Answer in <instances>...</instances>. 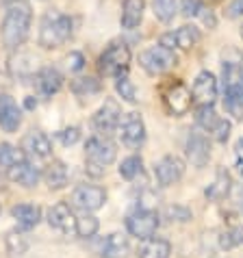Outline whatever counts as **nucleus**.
Here are the masks:
<instances>
[{
    "label": "nucleus",
    "mask_w": 243,
    "mask_h": 258,
    "mask_svg": "<svg viewBox=\"0 0 243 258\" xmlns=\"http://www.w3.org/2000/svg\"><path fill=\"white\" fill-rule=\"evenodd\" d=\"M48 224L52 228H56L59 232H63V234L76 232V217H74L72 209H70L66 202L54 204L52 209L48 211Z\"/></svg>",
    "instance_id": "nucleus-15"
},
{
    "label": "nucleus",
    "mask_w": 243,
    "mask_h": 258,
    "mask_svg": "<svg viewBox=\"0 0 243 258\" xmlns=\"http://www.w3.org/2000/svg\"><path fill=\"white\" fill-rule=\"evenodd\" d=\"M122 124V109L113 98L104 100V104L98 109L94 115V128L100 135H111Z\"/></svg>",
    "instance_id": "nucleus-11"
},
{
    "label": "nucleus",
    "mask_w": 243,
    "mask_h": 258,
    "mask_svg": "<svg viewBox=\"0 0 243 258\" xmlns=\"http://www.w3.org/2000/svg\"><path fill=\"white\" fill-rule=\"evenodd\" d=\"M152 9H154L156 20H161V22L167 24L176 16V0H154Z\"/></svg>",
    "instance_id": "nucleus-35"
},
{
    "label": "nucleus",
    "mask_w": 243,
    "mask_h": 258,
    "mask_svg": "<svg viewBox=\"0 0 243 258\" xmlns=\"http://www.w3.org/2000/svg\"><path fill=\"white\" fill-rule=\"evenodd\" d=\"M98 228H100V221L91 213H83L81 217H76V234L81 236V239H91V236H96Z\"/></svg>",
    "instance_id": "nucleus-29"
},
{
    "label": "nucleus",
    "mask_w": 243,
    "mask_h": 258,
    "mask_svg": "<svg viewBox=\"0 0 243 258\" xmlns=\"http://www.w3.org/2000/svg\"><path fill=\"white\" fill-rule=\"evenodd\" d=\"M72 91L78 96H85V94H96L100 91V85L96 78H78V81L72 83Z\"/></svg>",
    "instance_id": "nucleus-37"
},
{
    "label": "nucleus",
    "mask_w": 243,
    "mask_h": 258,
    "mask_svg": "<svg viewBox=\"0 0 243 258\" xmlns=\"http://www.w3.org/2000/svg\"><path fill=\"white\" fill-rule=\"evenodd\" d=\"M146 11V0H124L122 5V28L126 31H133L141 24V18H144Z\"/></svg>",
    "instance_id": "nucleus-20"
},
{
    "label": "nucleus",
    "mask_w": 243,
    "mask_h": 258,
    "mask_svg": "<svg viewBox=\"0 0 243 258\" xmlns=\"http://www.w3.org/2000/svg\"><path fill=\"white\" fill-rule=\"evenodd\" d=\"M230 176H228L226 169H217L215 174V180L213 184H209V189H206V198L211 200V202H221L228 193H230Z\"/></svg>",
    "instance_id": "nucleus-24"
},
{
    "label": "nucleus",
    "mask_w": 243,
    "mask_h": 258,
    "mask_svg": "<svg viewBox=\"0 0 243 258\" xmlns=\"http://www.w3.org/2000/svg\"><path fill=\"white\" fill-rule=\"evenodd\" d=\"M241 37H243V26H241Z\"/></svg>",
    "instance_id": "nucleus-47"
},
{
    "label": "nucleus",
    "mask_w": 243,
    "mask_h": 258,
    "mask_svg": "<svg viewBox=\"0 0 243 258\" xmlns=\"http://www.w3.org/2000/svg\"><path fill=\"white\" fill-rule=\"evenodd\" d=\"M226 16L234 20V18H241L243 16V0H232L230 7L226 9Z\"/></svg>",
    "instance_id": "nucleus-42"
},
{
    "label": "nucleus",
    "mask_w": 243,
    "mask_h": 258,
    "mask_svg": "<svg viewBox=\"0 0 243 258\" xmlns=\"http://www.w3.org/2000/svg\"><path fill=\"white\" fill-rule=\"evenodd\" d=\"M20 161H24V150L13 148L11 143H0V167H11Z\"/></svg>",
    "instance_id": "nucleus-34"
},
{
    "label": "nucleus",
    "mask_w": 243,
    "mask_h": 258,
    "mask_svg": "<svg viewBox=\"0 0 243 258\" xmlns=\"http://www.w3.org/2000/svg\"><path fill=\"white\" fill-rule=\"evenodd\" d=\"M174 37H176V48L194 50L200 44V39H202V33H200V28H196L194 24H185L174 33Z\"/></svg>",
    "instance_id": "nucleus-26"
},
{
    "label": "nucleus",
    "mask_w": 243,
    "mask_h": 258,
    "mask_svg": "<svg viewBox=\"0 0 243 258\" xmlns=\"http://www.w3.org/2000/svg\"><path fill=\"white\" fill-rule=\"evenodd\" d=\"M221 85H224V104L226 111L237 119L243 117V72L239 63H224L221 70Z\"/></svg>",
    "instance_id": "nucleus-2"
},
{
    "label": "nucleus",
    "mask_w": 243,
    "mask_h": 258,
    "mask_svg": "<svg viewBox=\"0 0 243 258\" xmlns=\"http://www.w3.org/2000/svg\"><path fill=\"white\" fill-rule=\"evenodd\" d=\"M37 91H39V96L41 98H52L56 91L61 89V85H63V76L56 72L54 68H44L37 74Z\"/></svg>",
    "instance_id": "nucleus-19"
},
{
    "label": "nucleus",
    "mask_w": 243,
    "mask_h": 258,
    "mask_svg": "<svg viewBox=\"0 0 243 258\" xmlns=\"http://www.w3.org/2000/svg\"><path fill=\"white\" fill-rule=\"evenodd\" d=\"M122 143L131 150H139L146 143V124L139 113H126L119 131Z\"/></svg>",
    "instance_id": "nucleus-9"
},
{
    "label": "nucleus",
    "mask_w": 243,
    "mask_h": 258,
    "mask_svg": "<svg viewBox=\"0 0 243 258\" xmlns=\"http://www.w3.org/2000/svg\"><path fill=\"white\" fill-rule=\"evenodd\" d=\"M154 176L161 187H171L185 176V163L174 154H167L154 165Z\"/></svg>",
    "instance_id": "nucleus-10"
},
{
    "label": "nucleus",
    "mask_w": 243,
    "mask_h": 258,
    "mask_svg": "<svg viewBox=\"0 0 243 258\" xmlns=\"http://www.w3.org/2000/svg\"><path fill=\"white\" fill-rule=\"evenodd\" d=\"M171 254V243L161 236H150L139 245V258H169Z\"/></svg>",
    "instance_id": "nucleus-22"
},
{
    "label": "nucleus",
    "mask_w": 243,
    "mask_h": 258,
    "mask_svg": "<svg viewBox=\"0 0 243 258\" xmlns=\"http://www.w3.org/2000/svg\"><path fill=\"white\" fill-rule=\"evenodd\" d=\"M139 66L144 68L150 76H159V74H165V72L176 66V54L174 50H169L165 46H150L148 50L139 54Z\"/></svg>",
    "instance_id": "nucleus-5"
},
{
    "label": "nucleus",
    "mask_w": 243,
    "mask_h": 258,
    "mask_svg": "<svg viewBox=\"0 0 243 258\" xmlns=\"http://www.w3.org/2000/svg\"><path fill=\"white\" fill-rule=\"evenodd\" d=\"M5 243H7V249H9L11 256H24L26 249H28V239H26V234L20 232V230L7 232Z\"/></svg>",
    "instance_id": "nucleus-30"
},
{
    "label": "nucleus",
    "mask_w": 243,
    "mask_h": 258,
    "mask_svg": "<svg viewBox=\"0 0 243 258\" xmlns=\"http://www.w3.org/2000/svg\"><path fill=\"white\" fill-rule=\"evenodd\" d=\"M11 217L18 221L20 228H24V230H28V228H35L39 224L41 219V209L35 204H18L11 209Z\"/></svg>",
    "instance_id": "nucleus-23"
},
{
    "label": "nucleus",
    "mask_w": 243,
    "mask_h": 258,
    "mask_svg": "<svg viewBox=\"0 0 243 258\" xmlns=\"http://www.w3.org/2000/svg\"><path fill=\"white\" fill-rule=\"evenodd\" d=\"M128 236H124L122 232H113L102 241L100 245V256L102 258H124L128 254Z\"/></svg>",
    "instance_id": "nucleus-21"
},
{
    "label": "nucleus",
    "mask_w": 243,
    "mask_h": 258,
    "mask_svg": "<svg viewBox=\"0 0 243 258\" xmlns=\"http://www.w3.org/2000/svg\"><path fill=\"white\" fill-rule=\"evenodd\" d=\"M117 150L106 137H91L85 146V169L89 176H102L104 169L115 161Z\"/></svg>",
    "instance_id": "nucleus-3"
},
{
    "label": "nucleus",
    "mask_w": 243,
    "mask_h": 258,
    "mask_svg": "<svg viewBox=\"0 0 243 258\" xmlns=\"http://www.w3.org/2000/svg\"><path fill=\"white\" fill-rule=\"evenodd\" d=\"M239 66H241V72H243V59H241V63H239Z\"/></svg>",
    "instance_id": "nucleus-46"
},
{
    "label": "nucleus",
    "mask_w": 243,
    "mask_h": 258,
    "mask_svg": "<svg viewBox=\"0 0 243 258\" xmlns=\"http://www.w3.org/2000/svg\"><path fill=\"white\" fill-rule=\"evenodd\" d=\"M183 16L185 18H202L211 28L215 26V18L211 16V9H206L200 0H183Z\"/></svg>",
    "instance_id": "nucleus-28"
},
{
    "label": "nucleus",
    "mask_w": 243,
    "mask_h": 258,
    "mask_svg": "<svg viewBox=\"0 0 243 258\" xmlns=\"http://www.w3.org/2000/svg\"><path fill=\"white\" fill-rule=\"evenodd\" d=\"M31 7L24 0H16V3L9 5L7 9V16L3 20V26H0V37H3V44L7 48H18L22 46L26 37H28V28H31Z\"/></svg>",
    "instance_id": "nucleus-1"
},
{
    "label": "nucleus",
    "mask_w": 243,
    "mask_h": 258,
    "mask_svg": "<svg viewBox=\"0 0 243 258\" xmlns=\"http://www.w3.org/2000/svg\"><path fill=\"white\" fill-rule=\"evenodd\" d=\"M56 139H59L63 146H74V143L81 139V131H78L76 126H72V128H63V131L56 133Z\"/></svg>",
    "instance_id": "nucleus-40"
},
{
    "label": "nucleus",
    "mask_w": 243,
    "mask_h": 258,
    "mask_svg": "<svg viewBox=\"0 0 243 258\" xmlns=\"http://www.w3.org/2000/svg\"><path fill=\"white\" fill-rule=\"evenodd\" d=\"M22 124V111L11 96H0V128L5 133H16Z\"/></svg>",
    "instance_id": "nucleus-17"
},
{
    "label": "nucleus",
    "mask_w": 243,
    "mask_h": 258,
    "mask_svg": "<svg viewBox=\"0 0 243 258\" xmlns=\"http://www.w3.org/2000/svg\"><path fill=\"white\" fill-rule=\"evenodd\" d=\"M159 44L161 46H165L169 50H176V37H174V33H165L163 37L159 39Z\"/></svg>",
    "instance_id": "nucleus-43"
},
{
    "label": "nucleus",
    "mask_w": 243,
    "mask_h": 258,
    "mask_svg": "<svg viewBox=\"0 0 243 258\" xmlns=\"http://www.w3.org/2000/svg\"><path fill=\"white\" fill-rule=\"evenodd\" d=\"M39 176H41L39 169L35 167L33 163H28L26 159L16 163V165H11V167H7V178L16 184H22V187H26V189L35 187V184L39 182Z\"/></svg>",
    "instance_id": "nucleus-16"
},
{
    "label": "nucleus",
    "mask_w": 243,
    "mask_h": 258,
    "mask_svg": "<svg viewBox=\"0 0 243 258\" xmlns=\"http://www.w3.org/2000/svg\"><path fill=\"white\" fill-rule=\"evenodd\" d=\"M22 150L24 154H31V156H37V159H48L52 154V143H50L48 135L41 133V131H31L24 135L22 139Z\"/></svg>",
    "instance_id": "nucleus-18"
},
{
    "label": "nucleus",
    "mask_w": 243,
    "mask_h": 258,
    "mask_svg": "<svg viewBox=\"0 0 243 258\" xmlns=\"http://www.w3.org/2000/svg\"><path fill=\"white\" fill-rule=\"evenodd\" d=\"M128 63H131V50H128V46L126 44H111L100 54L98 68L104 76H117L128 70Z\"/></svg>",
    "instance_id": "nucleus-7"
},
{
    "label": "nucleus",
    "mask_w": 243,
    "mask_h": 258,
    "mask_svg": "<svg viewBox=\"0 0 243 258\" xmlns=\"http://www.w3.org/2000/svg\"><path fill=\"white\" fill-rule=\"evenodd\" d=\"M35 106H37V100L28 98V100H26V109H35Z\"/></svg>",
    "instance_id": "nucleus-44"
},
{
    "label": "nucleus",
    "mask_w": 243,
    "mask_h": 258,
    "mask_svg": "<svg viewBox=\"0 0 243 258\" xmlns=\"http://www.w3.org/2000/svg\"><path fill=\"white\" fill-rule=\"evenodd\" d=\"M163 102H165V109L171 113V115L180 117V115H185V113L191 109L194 96H191V91L185 87L183 83H174L165 91V96H163Z\"/></svg>",
    "instance_id": "nucleus-12"
},
{
    "label": "nucleus",
    "mask_w": 243,
    "mask_h": 258,
    "mask_svg": "<svg viewBox=\"0 0 243 258\" xmlns=\"http://www.w3.org/2000/svg\"><path fill=\"white\" fill-rule=\"evenodd\" d=\"M115 89L122 96V100H126V102H131V104L137 102V91H135V85L131 83V78L126 76V72H122V74L115 76Z\"/></svg>",
    "instance_id": "nucleus-33"
},
{
    "label": "nucleus",
    "mask_w": 243,
    "mask_h": 258,
    "mask_svg": "<svg viewBox=\"0 0 243 258\" xmlns=\"http://www.w3.org/2000/svg\"><path fill=\"white\" fill-rule=\"evenodd\" d=\"M72 35V20L63 13L50 11L41 20V28H39V46L46 50L59 48L61 44H66Z\"/></svg>",
    "instance_id": "nucleus-4"
},
{
    "label": "nucleus",
    "mask_w": 243,
    "mask_h": 258,
    "mask_svg": "<svg viewBox=\"0 0 243 258\" xmlns=\"http://www.w3.org/2000/svg\"><path fill=\"white\" fill-rule=\"evenodd\" d=\"M9 68L16 76H31V74H35V70H37V59H35L33 54L18 52L16 56H11Z\"/></svg>",
    "instance_id": "nucleus-27"
},
{
    "label": "nucleus",
    "mask_w": 243,
    "mask_h": 258,
    "mask_svg": "<svg viewBox=\"0 0 243 258\" xmlns=\"http://www.w3.org/2000/svg\"><path fill=\"white\" fill-rule=\"evenodd\" d=\"M106 202V191L94 187V184H81L72 193V206L83 213H94L100 211Z\"/></svg>",
    "instance_id": "nucleus-8"
},
{
    "label": "nucleus",
    "mask_w": 243,
    "mask_h": 258,
    "mask_svg": "<svg viewBox=\"0 0 243 258\" xmlns=\"http://www.w3.org/2000/svg\"><path fill=\"white\" fill-rule=\"evenodd\" d=\"M163 215H165V219H169V221H189L191 219V211L187 206H180V204L167 206Z\"/></svg>",
    "instance_id": "nucleus-38"
},
{
    "label": "nucleus",
    "mask_w": 243,
    "mask_h": 258,
    "mask_svg": "<svg viewBox=\"0 0 243 258\" xmlns=\"http://www.w3.org/2000/svg\"><path fill=\"white\" fill-rule=\"evenodd\" d=\"M217 113L215 109H213V104H200L198 109H196V124L200 128H204L206 133L211 131L213 126H215V121H217Z\"/></svg>",
    "instance_id": "nucleus-32"
},
{
    "label": "nucleus",
    "mask_w": 243,
    "mask_h": 258,
    "mask_svg": "<svg viewBox=\"0 0 243 258\" xmlns=\"http://www.w3.org/2000/svg\"><path fill=\"white\" fill-rule=\"evenodd\" d=\"M187 159L194 167H204L211 159V146L209 139L202 133H191L187 139Z\"/></svg>",
    "instance_id": "nucleus-14"
},
{
    "label": "nucleus",
    "mask_w": 243,
    "mask_h": 258,
    "mask_svg": "<svg viewBox=\"0 0 243 258\" xmlns=\"http://www.w3.org/2000/svg\"><path fill=\"white\" fill-rule=\"evenodd\" d=\"M230 121H228V119H217L215 121V126H213L211 128V135H213V139H215V141H219V143H226L228 141V137H230Z\"/></svg>",
    "instance_id": "nucleus-39"
},
{
    "label": "nucleus",
    "mask_w": 243,
    "mask_h": 258,
    "mask_svg": "<svg viewBox=\"0 0 243 258\" xmlns=\"http://www.w3.org/2000/svg\"><path fill=\"white\" fill-rule=\"evenodd\" d=\"M66 66L70 72H81L85 68V56L81 52H70L66 56Z\"/></svg>",
    "instance_id": "nucleus-41"
},
{
    "label": "nucleus",
    "mask_w": 243,
    "mask_h": 258,
    "mask_svg": "<svg viewBox=\"0 0 243 258\" xmlns=\"http://www.w3.org/2000/svg\"><path fill=\"white\" fill-rule=\"evenodd\" d=\"M68 178H70V169H68L66 163L52 161V163L48 165V169H46V182H48V187L52 189V191L66 187Z\"/></svg>",
    "instance_id": "nucleus-25"
},
{
    "label": "nucleus",
    "mask_w": 243,
    "mask_h": 258,
    "mask_svg": "<svg viewBox=\"0 0 243 258\" xmlns=\"http://www.w3.org/2000/svg\"><path fill=\"white\" fill-rule=\"evenodd\" d=\"M141 174H144V161H141V156H128V159L122 161L119 176L124 178V180H135V178Z\"/></svg>",
    "instance_id": "nucleus-31"
},
{
    "label": "nucleus",
    "mask_w": 243,
    "mask_h": 258,
    "mask_svg": "<svg viewBox=\"0 0 243 258\" xmlns=\"http://www.w3.org/2000/svg\"><path fill=\"white\" fill-rule=\"evenodd\" d=\"M156 228H159V215H156V211H152V209H137L126 217L128 234L135 236V239H139V241H146L150 236H154Z\"/></svg>",
    "instance_id": "nucleus-6"
},
{
    "label": "nucleus",
    "mask_w": 243,
    "mask_h": 258,
    "mask_svg": "<svg viewBox=\"0 0 243 258\" xmlns=\"http://www.w3.org/2000/svg\"><path fill=\"white\" fill-rule=\"evenodd\" d=\"M239 209H241V213H243V189L239 191Z\"/></svg>",
    "instance_id": "nucleus-45"
},
{
    "label": "nucleus",
    "mask_w": 243,
    "mask_h": 258,
    "mask_svg": "<svg viewBox=\"0 0 243 258\" xmlns=\"http://www.w3.org/2000/svg\"><path fill=\"white\" fill-rule=\"evenodd\" d=\"M217 91H219V85H217V78L215 74L211 72H200L194 81V87H191V96H194V102L200 104H213L217 98Z\"/></svg>",
    "instance_id": "nucleus-13"
},
{
    "label": "nucleus",
    "mask_w": 243,
    "mask_h": 258,
    "mask_svg": "<svg viewBox=\"0 0 243 258\" xmlns=\"http://www.w3.org/2000/svg\"><path fill=\"white\" fill-rule=\"evenodd\" d=\"M219 245L224 249H232V247L243 245V226H232V228H228V230L221 232Z\"/></svg>",
    "instance_id": "nucleus-36"
}]
</instances>
